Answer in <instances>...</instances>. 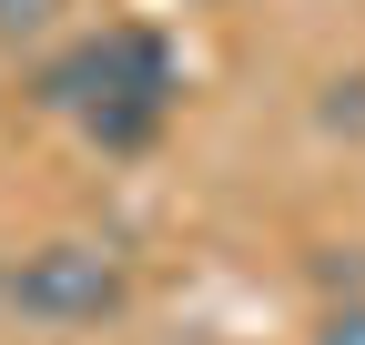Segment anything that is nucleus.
<instances>
[{"label":"nucleus","mask_w":365,"mask_h":345,"mask_svg":"<svg viewBox=\"0 0 365 345\" xmlns=\"http://www.w3.org/2000/svg\"><path fill=\"white\" fill-rule=\"evenodd\" d=\"M61 0H0V41H21V31H51Z\"/></svg>","instance_id":"nucleus-4"},{"label":"nucleus","mask_w":365,"mask_h":345,"mask_svg":"<svg viewBox=\"0 0 365 345\" xmlns=\"http://www.w3.org/2000/svg\"><path fill=\"white\" fill-rule=\"evenodd\" d=\"M41 102L71 112L102 153H143L173 122V102H182V61H173V41L153 21H112V31L71 41V51L41 71Z\"/></svg>","instance_id":"nucleus-1"},{"label":"nucleus","mask_w":365,"mask_h":345,"mask_svg":"<svg viewBox=\"0 0 365 345\" xmlns=\"http://www.w3.org/2000/svg\"><path fill=\"white\" fill-rule=\"evenodd\" d=\"M0 305H11L21 325H102L132 305V274L112 244H81V234H51L31 244L21 264H0Z\"/></svg>","instance_id":"nucleus-2"},{"label":"nucleus","mask_w":365,"mask_h":345,"mask_svg":"<svg viewBox=\"0 0 365 345\" xmlns=\"http://www.w3.org/2000/svg\"><path fill=\"white\" fill-rule=\"evenodd\" d=\"M314 345H365V294H345V305H325V325H314Z\"/></svg>","instance_id":"nucleus-3"}]
</instances>
